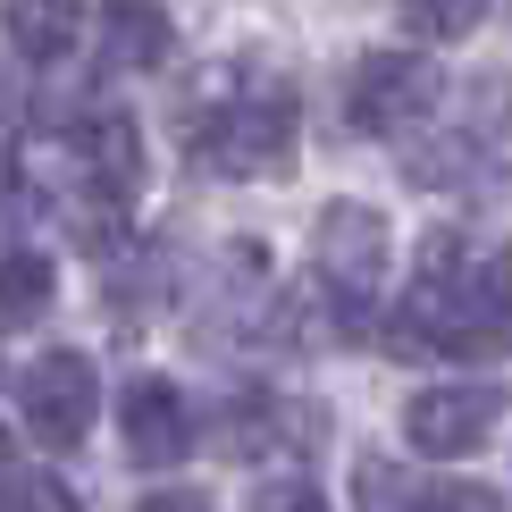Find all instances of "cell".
Segmentation results:
<instances>
[{
	"label": "cell",
	"instance_id": "6da1fadb",
	"mask_svg": "<svg viewBox=\"0 0 512 512\" xmlns=\"http://www.w3.org/2000/svg\"><path fill=\"white\" fill-rule=\"evenodd\" d=\"M395 353H462V361H496L512 353V244H462L429 236L412 261V294L395 303L387 328Z\"/></svg>",
	"mask_w": 512,
	"mask_h": 512
},
{
	"label": "cell",
	"instance_id": "7a4b0ae2",
	"mask_svg": "<svg viewBox=\"0 0 512 512\" xmlns=\"http://www.w3.org/2000/svg\"><path fill=\"white\" fill-rule=\"evenodd\" d=\"M185 152L210 177H277L294 160V93L252 68L210 76L194 118H185Z\"/></svg>",
	"mask_w": 512,
	"mask_h": 512
},
{
	"label": "cell",
	"instance_id": "3957f363",
	"mask_svg": "<svg viewBox=\"0 0 512 512\" xmlns=\"http://www.w3.org/2000/svg\"><path fill=\"white\" fill-rule=\"evenodd\" d=\"M311 277L328 294L336 336H361V319L378 303V277H387V219L370 202H328L311 227Z\"/></svg>",
	"mask_w": 512,
	"mask_h": 512
},
{
	"label": "cell",
	"instance_id": "277c9868",
	"mask_svg": "<svg viewBox=\"0 0 512 512\" xmlns=\"http://www.w3.org/2000/svg\"><path fill=\"white\" fill-rule=\"evenodd\" d=\"M437 59L429 51H361L353 76H345V126L353 135H420V126L437 118Z\"/></svg>",
	"mask_w": 512,
	"mask_h": 512
},
{
	"label": "cell",
	"instance_id": "5b68a950",
	"mask_svg": "<svg viewBox=\"0 0 512 512\" xmlns=\"http://www.w3.org/2000/svg\"><path fill=\"white\" fill-rule=\"evenodd\" d=\"M504 420V387L496 378H445V387H420L403 403V437H412V454H471V445Z\"/></svg>",
	"mask_w": 512,
	"mask_h": 512
},
{
	"label": "cell",
	"instance_id": "8992f818",
	"mask_svg": "<svg viewBox=\"0 0 512 512\" xmlns=\"http://www.w3.org/2000/svg\"><path fill=\"white\" fill-rule=\"evenodd\" d=\"M93 403H101V387H93V361L84 353H42L34 370L17 378V412H26V429L51 445V454H68V445L93 437Z\"/></svg>",
	"mask_w": 512,
	"mask_h": 512
},
{
	"label": "cell",
	"instance_id": "52a82bcc",
	"mask_svg": "<svg viewBox=\"0 0 512 512\" xmlns=\"http://www.w3.org/2000/svg\"><path fill=\"white\" fill-rule=\"evenodd\" d=\"M118 437H126V462H143V471H168V462L194 454V412H185V395L168 387V378H126L118 395Z\"/></svg>",
	"mask_w": 512,
	"mask_h": 512
},
{
	"label": "cell",
	"instance_id": "ba28073f",
	"mask_svg": "<svg viewBox=\"0 0 512 512\" xmlns=\"http://www.w3.org/2000/svg\"><path fill=\"white\" fill-rule=\"evenodd\" d=\"M353 496H361V512H504L496 487H479V479H412L378 454L353 471Z\"/></svg>",
	"mask_w": 512,
	"mask_h": 512
},
{
	"label": "cell",
	"instance_id": "9c48e42d",
	"mask_svg": "<svg viewBox=\"0 0 512 512\" xmlns=\"http://www.w3.org/2000/svg\"><path fill=\"white\" fill-rule=\"evenodd\" d=\"M512 168V110L504 118H479V126H445L437 143H420L412 152V177L420 185H479Z\"/></svg>",
	"mask_w": 512,
	"mask_h": 512
},
{
	"label": "cell",
	"instance_id": "30bf717a",
	"mask_svg": "<svg viewBox=\"0 0 512 512\" xmlns=\"http://www.w3.org/2000/svg\"><path fill=\"white\" fill-rule=\"evenodd\" d=\"M76 160H84V185H93V194L126 202L143 185V135H135V118H126V110L76 118Z\"/></svg>",
	"mask_w": 512,
	"mask_h": 512
},
{
	"label": "cell",
	"instance_id": "8fae6325",
	"mask_svg": "<svg viewBox=\"0 0 512 512\" xmlns=\"http://www.w3.org/2000/svg\"><path fill=\"white\" fill-rule=\"evenodd\" d=\"M168 51H177V26L160 0H101V59L110 68H160Z\"/></svg>",
	"mask_w": 512,
	"mask_h": 512
},
{
	"label": "cell",
	"instance_id": "7c38bea8",
	"mask_svg": "<svg viewBox=\"0 0 512 512\" xmlns=\"http://www.w3.org/2000/svg\"><path fill=\"white\" fill-rule=\"evenodd\" d=\"M0 26H9V51H26V59H59V51H76L84 0H0Z\"/></svg>",
	"mask_w": 512,
	"mask_h": 512
},
{
	"label": "cell",
	"instance_id": "4fadbf2b",
	"mask_svg": "<svg viewBox=\"0 0 512 512\" xmlns=\"http://www.w3.org/2000/svg\"><path fill=\"white\" fill-rule=\"evenodd\" d=\"M51 294H59L51 252H0V319H34Z\"/></svg>",
	"mask_w": 512,
	"mask_h": 512
},
{
	"label": "cell",
	"instance_id": "5bb4252c",
	"mask_svg": "<svg viewBox=\"0 0 512 512\" xmlns=\"http://www.w3.org/2000/svg\"><path fill=\"white\" fill-rule=\"evenodd\" d=\"M395 9H403V26L420 42H462L487 17V0H395Z\"/></svg>",
	"mask_w": 512,
	"mask_h": 512
},
{
	"label": "cell",
	"instance_id": "9a60e30c",
	"mask_svg": "<svg viewBox=\"0 0 512 512\" xmlns=\"http://www.w3.org/2000/svg\"><path fill=\"white\" fill-rule=\"evenodd\" d=\"M0 512H84V496L59 471H17L9 496H0Z\"/></svg>",
	"mask_w": 512,
	"mask_h": 512
},
{
	"label": "cell",
	"instance_id": "2e32d148",
	"mask_svg": "<svg viewBox=\"0 0 512 512\" xmlns=\"http://www.w3.org/2000/svg\"><path fill=\"white\" fill-rule=\"evenodd\" d=\"M252 512H328V504H319V487H311L303 471H286V479H261V487H252Z\"/></svg>",
	"mask_w": 512,
	"mask_h": 512
},
{
	"label": "cell",
	"instance_id": "e0dca14e",
	"mask_svg": "<svg viewBox=\"0 0 512 512\" xmlns=\"http://www.w3.org/2000/svg\"><path fill=\"white\" fill-rule=\"evenodd\" d=\"M143 512H210V496H194V487H160V496H143Z\"/></svg>",
	"mask_w": 512,
	"mask_h": 512
},
{
	"label": "cell",
	"instance_id": "ac0fdd59",
	"mask_svg": "<svg viewBox=\"0 0 512 512\" xmlns=\"http://www.w3.org/2000/svg\"><path fill=\"white\" fill-rule=\"evenodd\" d=\"M0 471H9V429H0Z\"/></svg>",
	"mask_w": 512,
	"mask_h": 512
}]
</instances>
